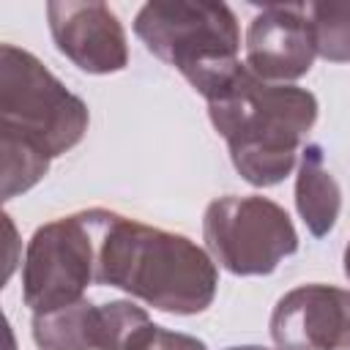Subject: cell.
<instances>
[{
  "mask_svg": "<svg viewBox=\"0 0 350 350\" xmlns=\"http://www.w3.org/2000/svg\"><path fill=\"white\" fill-rule=\"evenodd\" d=\"M202 238L213 262L232 276H265L298 252L290 213L260 194H227L213 200L202 216Z\"/></svg>",
  "mask_w": 350,
  "mask_h": 350,
  "instance_id": "5",
  "label": "cell"
},
{
  "mask_svg": "<svg viewBox=\"0 0 350 350\" xmlns=\"http://www.w3.org/2000/svg\"><path fill=\"white\" fill-rule=\"evenodd\" d=\"M96 213L79 211L41 224L22 260V301L33 314L52 312L85 298L96 282Z\"/></svg>",
  "mask_w": 350,
  "mask_h": 350,
  "instance_id": "6",
  "label": "cell"
},
{
  "mask_svg": "<svg viewBox=\"0 0 350 350\" xmlns=\"http://www.w3.org/2000/svg\"><path fill=\"white\" fill-rule=\"evenodd\" d=\"M295 211L314 238H325L336 227L342 211V189L325 167V153L317 142H309L301 150L295 175Z\"/></svg>",
  "mask_w": 350,
  "mask_h": 350,
  "instance_id": "10",
  "label": "cell"
},
{
  "mask_svg": "<svg viewBox=\"0 0 350 350\" xmlns=\"http://www.w3.org/2000/svg\"><path fill=\"white\" fill-rule=\"evenodd\" d=\"M96 213V284L118 287L167 314L205 312L219 287L213 257L180 232L107 208Z\"/></svg>",
  "mask_w": 350,
  "mask_h": 350,
  "instance_id": "2",
  "label": "cell"
},
{
  "mask_svg": "<svg viewBox=\"0 0 350 350\" xmlns=\"http://www.w3.org/2000/svg\"><path fill=\"white\" fill-rule=\"evenodd\" d=\"M224 350H271V347H262V345H235V347H224Z\"/></svg>",
  "mask_w": 350,
  "mask_h": 350,
  "instance_id": "15",
  "label": "cell"
},
{
  "mask_svg": "<svg viewBox=\"0 0 350 350\" xmlns=\"http://www.w3.org/2000/svg\"><path fill=\"white\" fill-rule=\"evenodd\" d=\"M134 350H208V345L191 334H180V331H167L161 325H150L142 339L134 345Z\"/></svg>",
  "mask_w": 350,
  "mask_h": 350,
  "instance_id": "14",
  "label": "cell"
},
{
  "mask_svg": "<svg viewBox=\"0 0 350 350\" xmlns=\"http://www.w3.org/2000/svg\"><path fill=\"white\" fill-rule=\"evenodd\" d=\"M134 33L150 55L178 68L202 96L219 93L241 68V27L227 3L153 0L134 16Z\"/></svg>",
  "mask_w": 350,
  "mask_h": 350,
  "instance_id": "4",
  "label": "cell"
},
{
  "mask_svg": "<svg viewBox=\"0 0 350 350\" xmlns=\"http://www.w3.org/2000/svg\"><path fill=\"white\" fill-rule=\"evenodd\" d=\"M246 68L279 85L309 74L317 49L304 3H268L246 27Z\"/></svg>",
  "mask_w": 350,
  "mask_h": 350,
  "instance_id": "9",
  "label": "cell"
},
{
  "mask_svg": "<svg viewBox=\"0 0 350 350\" xmlns=\"http://www.w3.org/2000/svg\"><path fill=\"white\" fill-rule=\"evenodd\" d=\"M271 339L282 350H350V290L293 287L271 312Z\"/></svg>",
  "mask_w": 350,
  "mask_h": 350,
  "instance_id": "8",
  "label": "cell"
},
{
  "mask_svg": "<svg viewBox=\"0 0 350 350\" xmlns=\"http://www.w3.org/2000/svg\"><path fill=\"white\" fill-rule=\"evenodd\" d=\"M57 52L85 74H118L129 66V41L118 14L98 0L46 3Z\"/></svg>",
  "mask_w": 350,
  "mask_h": 350,
  "instance_id": "7",
  "label": "cell"
},
{
  "mask_svg": "<svg viewBox=\"0 0 350 350\" xmlns=\"http://www.w3.org/2000/svg\"><path fill=\"white\" fill-rule=\"evenodd\" d=\"M33 342L38 350H98V306L88 298L33 314Z\"/></svg>",
  "mask_w": 350,
  "mask_h": 350,
  "instance_id": "11",
  "label": "cell"
},
{
  "mask_svg": "<svg viewBox=\"0 0 350 350\" xmlns=\"http://www.w3.org/2000/svg\"><path fill=\"white\" fill-rule=\"evenodd\" d=\"M314 36V49L328 63H350V3H304Z\"/></svg>",
  "mask_w": 350,
  "mask_h": 350,
  "instance_id": "12",
  "label": "cell"
},
{
  "mask_svg": "<svg viewBox=\"0 0 350 350\" xmlns=\"http://www.w3.org/2000/svg\"><path fill=\"white\" fill-rule=\"evenodd\" d=\"M150 325L148 312L131 301L98 304V350H134Z\"/></svg>",
  "mask_w": 350,
  "mask_h": 350,
  "instance_id": "13",
  "label": "cell"
},
{
  "mask_svg": "<svg viewBox=\"0 0 350 350\" xmlns=\"http://www.w3.org/2000/svg\"><path fill=\"white\" fill-rule=\"evenodd\" d=\"M88 104L33 52L0 46V197L30 191L88 131Z\"/></svg>",
  "mask_w": 350,
  "mask_h": 350,
  "instance_id": "1",
  "label": "cell"
},
{
  "mask_svg": "<svg viewBox=\"0 0 350 350\" xmlns=\"http://www.w3.org/2000/svg\"><path fill=\"white\" fill-rule=\"evenodd\" d=\"M342 262H345V276L350 279V243H347V249H345V260H342Z\"/></svg>",
  "mask_w": 350,
  "mask_h": 350,
  "instance_id": "16",
  "label": "cell"
},
{
  "mask_svg": "<svg viewBox=\"0 0 350 350\" xmlns=\"http://www.w3.org/2000/svg\"><path fill=\"white\" fill-rule=\"evenodd\" d=\"M205 101L213 129L230 148L235 172L257 189L276 186L293 172L320 109L312 90L265 82L246 63Z\"/></svg>",
  "mask_w": 350,
  "mask_h": 350,
  "instance_id": "3",
  "label": "cell"
}]
</instances>
